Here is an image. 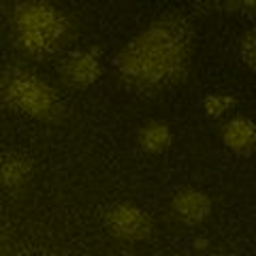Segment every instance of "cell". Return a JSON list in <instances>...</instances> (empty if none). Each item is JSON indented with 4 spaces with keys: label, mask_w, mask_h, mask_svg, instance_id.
<instances>
[{
    "label": "cell",
    "mask_w": 256,
    "mask_h": 256,
    "mask_svg": "<svg viewBox=\"0 0 256 256\" xmlns=\"http://www.w3.org/2000/svg\"><path fill=\"white\" fill-rule=\"evenodd\" d=\"M224 11L235 13V15H248L254 18L256 15V0H220Z\"/></svg>",
    "instance_id": "7c38bea8"
},
{
    "label": "cell",
    "mask_w": 256,
    "mask_h": 256,
    "mask_svg": "<svg viewBox=\"0 0 256 256\" xmlns=\"http://www.w3.org/2000/svg\"><path fill=\"white\" fill-rule=\"evenodd\" d=\"M171 210L178 220L190 224V226H196L212 214V201L205 192L196 188H182L173 194Z\"/></svg>",
    "instance_id": "8992f818"
},
{
    "label": "cell",
    "mask_w": 256,
    "mask_h": 256,
    "mask_svg": "<svg viewBox=\"0 0 256 256\" xmlns=\"http://www.w3.org/2000/svg\"><path fill=\"white\" fill-rule=\"evenodd\" d=\"M194 28L180 13H166L134 34L116 56L122 88L154 96L186 82L194 54Z\"/></svg>",
    "instance_id": "6da1fadb"
},
{
    "label": "cell",
    "mask_w": 256,
    "mask_h": 256,
    "mask_svg": "<svg viewBox=\"0 0 256 256\" xmlns=\"http://www.w3.org/2000/svg\"><path fill=\"white\" fill-rule=\"evenodd\" d=\"M235 105H237V98L233 94H226V92H214V94H207L203 98V111H205V116L212 118V120L222 118Z\"/></svg>",
    "instance_id": "30bf717a"
},
{
    "label": "cell",
    "mask_w": 256,
    "mask_h": 256,
    "mask_svg": "<svg viewBox=\"0 0 256 256\" xmlns=\"http://www.w3.org/2000/svg\"><path fill=\"white\" fill-rule=\"evenodd\" d=\"M137 141H139V148L143 152H148V154H162V152L171 148L173 134H171V128L164 122L152 120V122L141 126Z\"/></svg>",
    "instance_id": "9c48e42d"
},
{
    "label": "cell",
    "mask_w": 256,
    "mask_h": 256,
    "mask_svg": "<svg viewBox=\"0 0 256 256\" xmlns=\"http://www.w3.org/2000/svg\"><path fill=\"white\" fill-rule=\"evenodd\" d=\"M9 36L20 56L43 62L66 50L75 26L50 0H20L9 11Z\"/></svg>",
    "instance_id": "7a4b0ae2"
},
{
    "label": "cell",
    "mask_w": 256,
    "mask_h": 256,
    "mask_svg": "<svg viewBox=\"0 0 256 256\" xmlns=\"http://www.w3.org/2000/svg\"><path fill=\"white\" fill-rule=\"evenodd\" d=\"M102 75V62L100 52L94 47L79 52H70L60 62V77L62 84L70 90H86L94 86Z\"/></svg>",
    "instance_id": "5b68a950"
},
{
    "label": "cell",
    "mask_w": 256,
    "mask_h": 256,
    "mask_svg": "<svg viewBox=\"0 0 256 256\" xmlns=\"http://www.w3.org/2000/svg\"><path fill=\"white\" fill-rule=\"evenodd\" d=\"M0 178H2L4 190L20 192L32 178V160L26 154H20V152H9L2 156Z\"/></svg>",
    "instance_id": "ba28073f"
},
{
    "label": "cell",
    "mask_w": 256,
    "mask_h": 256,
    "mask_svg": "<svg viewBox=\"0 0 256 256\" xmlns=\"http://www.w3.org/2000/svg\"><path fill=\"white\" fill-rule=\"evenodd\" d=\"M222 143L237 156H252L256 152V124L244 116L226 120L222 124Z\"/></svg>",
    "instance_id": "52a82bcc"
},
{
    "label": "cell",
    "mask_w": 256,
    "mask_h": 256,
    "mask_svg": "<svg viewBox=\"0 0 256 256\" xmlns=\"http://www.w3.org/2000/svg\"><path fill=\"white\" fill-rule=\"evenodd\" d=\"M4 107L20 116L43 124H60L66 116L60 92L52 84H47L30 68L11 64L2 70V82H0Z\"/></svg>",
    "instance_id": "3957f363"
},
{
    "label": "cell",
    "mask_w": 256,
    "mask_h": 256,
    "mask_svg": "<svg viewBox=\"0 0 256 256\" xmlns=\"http://www.w3.org/2000/svg\"><path fill=\"white\" fill-rule=\"evenodd\" d=\"M239 58L248 66V70L256 75V28L248 30L239 38Z\"/></svg>",
    "instance_id": "8fae6325"
},
{
    "label": "cell",
    "mask_w": 256,
    "mask_h": 256,
    "mask_svg": "<svg viewBox=\"0 0 256 256\" xmlns=\"http://www.w3.org/2000/svg\"><path fill=\"white\" fill-rule=\"evenodd\" d=\"M105 226L120 242H143L152 235V216L132 203H114L105 212Z\"/></svg>",
    "instance_id": "277c9868"
}]
</instances>
